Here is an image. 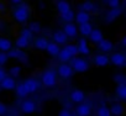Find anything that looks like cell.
<instances>
[{"label": "cell", "instance_id": "1", "mask_svg": "<svg viewBox=\"0 0 126 116\" xmlns=\"http://www.w3.org/2000/svg\"><path fill=\"white\" fill-rule=\"evenodd\" d=\"M42 83L45 87L47 88H53L57 83V75H56V72L52 71V69H48L43 74H42Z\"/></svg>", "mask_w": 126, "mask_h": 116}, {"label": "cell", "instance_id": "2", "mask_svg": "<svg viewBox=\"0 0 126 116\" xmlns=\"http://www.w3.org/2000/svg\"><path fill=\"white\" fill-rule=\"evenodd\" d=\"M14 16H15V20L17 22H25L29 17V8L26 5H21V6L16 8Z\"/></svg>", "mask_w": 126, "mask_h": 116}, {"label": "cell", "instance_id": "3", "mask_svg": "<svg viewBox=\"0 0 126 116\" xmlns=\"http://www.w3.org/2000/svg\"><path fill=\"white\" fill-rule=\"evenodd\" d=\"M72 69L78 72V73H84L89 69V63L85 59H83V58H76V59L73 61Z\"/></svg>", "mask_w": 126, "mask_h": 116}, {"label": "cell", "instance_id": "4", "mask_svg": "<svg viewBox=\"0 0 126 116\" xmlns=\"http://www.w3.org/2000/svg\"><path fill=\"white\" fill-rule=\"evenodd\" d=\"M22 84H24V87L26 88V90H27L29 94H30V93H35V91H37V90L40 89V82H38L37 79H35V78H29V79H26Z\"/></svg>", "mask_w": 126, "mask_h": 116}, {"label": "cell", "instance_id": "5", "mask_svg": "<svg viewBox=\"0 0 126 116\" xmlns=\"http://www.w3.org/2000/svg\"><path fill=\"white\" fill-rule=\"evenodd\" d=\"M109 61H111V63L114 66H116V67H124L125 63H126V57L122 53H114L110 57Z\"/></svg>", "mask_w": 126, "mask_h": 116}, {"label": "cell", "instance_id": "6", "mask_svg": "<svg viewBox=\"0 0 126 116\" xmlns=\"http://www.w3.org/2000/svg\"><path fill=\"white\" fill-rule=\"evenodd\" d=\"M58 74L62 77V78H69L72 77L73 74V69H72V66H68V64H62L58 67Z\"/></svg>", "mask_w": 126, "mask_h": 116}, {"label": "cell", "instance_id": "7", "mask_svg": "<svg viewBox=\"0 0 126 116\" xmlns=\"http://www.w3.org/2000/svg\"><path fill=\"white\" fill-rule=\"evenodd\" d=\"M36 109H37L36 104L33 101H31V100H26L21 105V110H22L24 114H32V112L36 111Z\"/></svg>", "mask_w": 126, "mask_h": 116}, {"label": "cell", "instance_id": "8", "mask_svg": "<svg viewBox=\"0 0 126 116\" xmlns=\"http://www.w3.org/2000/svg\"><path fill=\"white\" fill-rule=\"evenodd\" d=\"M77 26L74 24H66L64 27H63V33H64L67 37H76L77 36Z\"/></svg>", "mask_w": 126, "mask_h": 116}, {"label": "cell", "instance_id": "9", "mask_svg": "<svg viewBox=\"0 0 126 116\" xmlns=\"http://www.w3.org/2000/svg\"><path fill=\"white\" fill-rule=\"evenodd\" d=\"M90 112H92V109H90V106L88 104H80L76 109L77 116H89Z\"/></svg>", "mask_w": 126, "mask_h": 116}, {"label": "cell", "instance_id": "10", "mask_svg": "<svg viewBox=\"0 0 126 116\" xmlns=\"http://www.w3.org/2000/svg\"><path fill=\"white\" fill-rule=\"evenodd\" d=\"M0 87H1L4 90H13L16 87V82H15V79H13L10 77H6L1 83H0Z\"/></svg>", "mask_w": 126, "mask_h": 116}, {"label": "cell", "instance_id": "11", "mask_svg": "<svg viewBox=\"0 0 126 116\" xmlns=\"http://www.w3.org/2000/svg\"><path fill=\"white\" fill-rule=\"evenodd\" d=\"M109 57H106L105 54H96L94 57V63L98 66V67H105L109 64Z\"/></svg>", "mask_w": 126, "mask_h": 116}, {"label": "cell", "instance_id": "12", "mask_svg": "<svg viewBox=\"0 0 126 116\" xmlns=\"http://www.w3.org/2000/svg\"><path fill=\"white\" fill-rule=\"evenodd\" d=\"M74 20L79 24V25H83V24H88L89 20H90V16L88 13H84V11H79L76 16H74Z\"/></svg>", "mask_w": 126, "mask_h": 116}, {"label": "cell", "instance_id": "13", "mask_svg": "<svg viewBox=\"0 0 126 116\" xmlns=\"http://www.w3.org/2000/svg\"><path fill=\"white\" fill-rule=\"evenodd\" d=\"M89 38H90L92 42H94V43H99L100 41L104 40V37H103V32H101L99 29H95V30H93V31L90 32Z\"/></svg>", "mask_w": 126, "mask_h": 116}, {"label": "cell", "instance_id": "14", "mask_svg": "<svg viewBox=\"0 0 126 116\" xmlns=\"http://www.w3.org/2000/svg\"><path fill=\"white\" fill-rule=\"evenodd\" d=\"M71 99H72V101H74V102H82V101H84V99H85V94H84L82 90L76 89V90L72 91Z\"/></svg>", "mask_w": 126, "mask_h": 116}, {"label": "cell", "instance_id": "15", "mask_svg": "<svg viewBox=\"0 0 126 116\" xmlns=\"http://www.w3.org/2000/svg\"><path fill=\"white\" fill-rule=\"evenodd\" d=\"M53 40H54V43L56 44H63V43H66L67 42V36L63 33L62 31H56L53 33Z\"/></svg>", "mask_w": 126, "mask_h": 116}, {"label": "cell", "instance_id": "16", "mask_svg": "<svg viewBox=\"0 0 126 116\" xmlns=\"http://www.w3.org/2000/svg\"><path fill=\"white\" fill-rule=\"evenodd\" d=\"M10 49H11V41L4 37H0V51L5 53V52H9Z\"/></svg>", "mask_w": 126, "mask_h": 116}, {"label": "cell", "instance_id": "17", "mask_svg": "<svg viewBox=\"0 0 126 116\" xmlns=\"http://www.w3.org/2000/svg\"><path fill=\"white\" fill-rule=\"evenodd\" d=\"M98 47H99V49H101V51H104V52H110L114 46H112V42H111V41L104 38L103 41H100V42L98 43Z\"/></svg>", "mask_w": 126, "mask_h": 116}, {"label": "cell", "instance_id": "18", "mask_svg": "<svg viewBox=\"0 0 126 116\" xmlns=\"http://www.w3.org/2000/svg\"><path fill=\"white\" fill-rule=\"evenodd\" d=\"M120 14H121V10H120V9H111V10L106 14V16H105L106 22H111V21H114L116 17L120 16Z\"/></svg>", "mask_w": 126, "mask_h": 116}, {"label": "cell", "instance_id": "19", "mask_svg": "<svg viewBox=\"0 0 126 116\" xmlns=\"http://www.w3.org/2000/svg\"><path fill=\"white\" fill-rule=\"evenodd\" d=\"M109 111H110V114L111 115H115V116H120V115H122L124 114V106L121 105V104H112L111 105V107L109 109Z\"/></svg>", "mask_w": 126, "mask_h": 116}, {"label": "cell", "instance_id": "20", "mask_svg": "<svg viewBox=\"0 0 126 116\" xmlns=\"http://www.w3.org/2000/svg\"><path fill=\"white\" fill-rule=\"evenodd\" d=\"M78 52L82 54H89V48H88V43L85 38H80L79 43H78Z\"/></svg>", "mask_w": 126, "mask_h": 116}, {"label": "cell", "instance_id": "21", "mask_svg": "<svg viewBox=\"0 0 126 116\" xmlns=\"http://www.w3.org/2000/svg\"><path fill=\"white\" fill-rule=\"evenodd\" d=\"M57 9H58V13L62 15V14H66L67 11L71 10V5L67 1H58L57 3Z\"/></svg>", "mask_w": 126, "mask_h": 116}, {"label": "cell", "instance_id": "22", "mask_svg": "<svg viewBox=\"0 0 126 116\" xmlns=\"http://www.w3.org/2000/svg\"><path fill=\"white\" fill-rule=\"evenodd\" d=\"M116 95L121 100L126 99V84H117V87H116Z\"/></svg>", "mask_w": 126, "mask_h": 116}, {"label": "cell", "instance_id": "23", "mask_svg": "<svg viewBox=\"0 0 126 116\" xmlns=\"http://www.w3.org/2000/svg\"><path fill=\"white\" fill-rule=\"evenodd\" d=\"M92 31H93V27H92V25H90L89 22H88V24L79 25V32H80L83 36H89Z\"/></svg>", "mask_w": 126, "mask_h": 116}, {"label": "cell", "instance_id": "24", "mask_svg": "<svg viewBox=\"0 0 126 116\" xmlns=\"http://www.w3.org/2000/svg\"><path fill=\"white\" fill-rule=\"evenodd\" d=\"M46 51H47L51 56H58V53H59L61 49H59L58 44H56V43H48Z\"/></svg>", "mask_w": 126, "mask_h": 116}, {"label": "cell", "instance_id": "25", "mask_svg": "<svg viewBox=\"0 0 126 116\" xmlns=\"http://www.w3.org/2000/svg\"><path fill=\"white\" fill-rule=\"evenodd\" d=\"M15 90H16V95L20 96V98H25V96H27V94H29L27 90H26V88L24 87L22 83L17 84V85L15 87Z\"/></svg>", "mask_w": 126, "mask_h": 116}, {"label": "cell", "instance_id": "26", "mask_svg": "<svg viewBox=\"0 0 126 116\" xmlns=\"http://www.w3.org/2000/svg\"><path fill=\"white\" fill-rule=\"evenodd\" d=\"M16 46H17V49H24V48H26V47L29 46V41H27L26 38L19 36V37L16 38Z\"/></svg>", "mask_w": 126, "mask_h": 116}, {"label": "cell", "instance_id": "27", "mask_svg": "<svg viewBox=\"0 0 126 116\" xmlns=\"http://www.w3.org/2000/svg\"><path fill=\"white\" fill-rule=\"evenodd\" d=\"M47 44H48V42H47V40L43 38V37L37 38L36 42H35V46H36V48H38V49H46V48H47Z\"/></svg>", "mask_w": 126, "mask_h": 116}, {"label": "cell", "instance_id": "28", "mask_svg": "<svg viewBox=\"0 0 126 116\" xmlns=\"http://www.w3.org/2000/svg\"><path fill=\"white\" fill-rule=\"evenodd\" d=\"M58 58H59V59L62 61V62H67V61H69L71 59V54L64 49V48H63V49H61L59 51V53H58Z\"/></svg>", "mask_w": 126, "mask_h": 116}, {"label": "cell", "instance_id": "29", "mask_svg": "<svg viewBox=\"0 0 126 116\" xmlns=\"http://www.w3.org/2000/svg\"><path fill=\"white\" fill-rule=\"evenodd\" d=\"M64 49L71 54V57H74V56H77L79 52H78V47L77 46H74V44H67L66 47H64Z\"/></svg>", "mask_w": 126, "mask_h": 116}, {"label": "cell", "instance_id": "30", "mask_svg": "<svg viewBox=\"0 0 126 116\" xmlns=\"http://www.w3.org/2000/svg\"><path fill=\"white\" fill-rule=\"evenodd\" d=\"M80 9H82V11H84V13H89V11H93V10L95 9V6H94L93 3L87 1V3H84V4L80 6Z\"/></svg>", "mask_w": 126, "mask_h": 116}, {"label": "cell", "instance_id": "31", "mask_svg": "<svg viewBox=\"0 0 126 116\" xmlns=\"http://www.w3.org/2000/svg\"><path fill=\"white\" fill-rule=\"evenodd\" d=\"M29 30L31 31V33H38L41 31V25L38 22H31L29 26Z\"/></svg>", "mask_w": 126, "mask_h": 116}, {"label": "cell", "instance_id": "32", "mask_svg": "<svg viewBox=\"0 0 126 116\" xmlns=\"http://www.w3.org/2000/svg\"><path fill=\"white\" fill-rule=\"evenodd\" d=\"M98 116H111V114L109 111V107H106L105 105H101L98 110Z\"/></svg>", "mask_w": 126, "mask_h": 116}, {"label": "cell", "instance_id": "33", "mask_svg": "<svg viewBox=\"0 0 126 116\" xmlns=\"http://www.w3.org/2000/svg\"><path fill=\"white\" fill-rule=\"evenodd\" d=\"M61 17H62V20H64V21H72V20H74V13L72 11V10H69V11H67L66 14H62L61 15Z\"/></svg>", "mask_w": 126, "mask_h": 116}, {"label": "cell", "instance_id": "34", "mask_svg": "<svg viewBox=\"0 0 126 116\" xmlns=\"http://www.w3.org/2000/svg\"><path fill=\"white\" fill-rule=\"evenodd\" d=\"M20 72H21V67H19V66L13 67V68L10 69V75L13 77V79H14V78H17L19 74H20Z\"/></svg>", "mask_w": 126, "mask_h": 116}, {"label": "cell", "instance_id": "35", "mask_svg": "<svg viewBox=\"0 0 126 116\" xmlns=\"http://www.w3.org/2000/svg\"><path fill=\"white\" fill-rule=\"evenodd\" d=\"M21 37H24V38H26L27 41H30L31 38H32V33H31V31L29 30V29H24L22 31H21V35H20Z\"/></svg>", "mask_w": 126, "mask_h": 116}, {"label": "cell", "instance_id": "36", "mask_svg": "<svg viewBox=\"0 0 126 116\" xmlns=\"http://www.w3.org/2000/svg\"><path fill=\"white\" fill-rule=\"evenodd\" d=\"M9 52H10V54H9L10 57H24V53L20 49H10Z\"/></svg>", "mask_w": 126, "mask_h": 116}, {"label": "cell", "instance_id": "37", "mask_svg": "<svg viewBox=\"0 0 126 116\" xmlns=\"http://www.w3.org/2000/svg\"><path fill=\"white\" fill-rule=\"evenodd\" d=\"M108 5H109L111 9H119L120 1H119V0H110V1H108Z\"/></svg>", "mask_w": 126, "mask_h": 116}, {"label": "cell", "instance_id": "38", "mask_svg": "<svg viewBox=\"0 0 126 116\" xmlns=\"http://www.w3.org/2000/svg\"><path fill=\"white\" fill-rule=\"evenodd\" d=\"M8 54L6 53H0V66H3V64H5L6 63V61H8Z\"/></svg>", "mask_w": 126, "mask_h": 116}, {"label": "cell", "instance_id": "39", "mask_svg": "<svg viewBox=\"0 0 126 116\" xmlns=\"http://www.w3.org/2000/svg\"><path fill=\"white\" fill-rule=\"evenodd\" d=\"M6 111H8L6 105L3 104V102H0V116H4V115L6 114Z\"/></svg>", "mask_w": 126, "mask_h": 116}, {"label": "cell", "instance_id": "40", "mask_svg": "<svg viewBox=\"0 0 126 116\" xmlns=\"http://www.w3.org/2000/svg\"><path fill=\"white\" fill-rule=\"evenodd\" d=\"M124 78H125L124 75H116V77H115V80H116V82H117L119 84H126V83H125V79H124Z\"/></svg>", "mask_w": 126, "mask_h": 116}, {"label": "cell", "instance_id": "41", "mask_svg": "<svg viewBox=\"0 0 126 116\" xmlns=\"http://www.w3.org/2000/svg\"><path fill=\"white\" fill-rule=\"evenodd\" d=\"M5 78H6V72H5L4 69L0 68V83H1V82H3Z\"/></svg>", "mask_w": 126, "mask_h": 116}, {"label": "cell", "instance_id": "42", "mask_svg": "<svg viewBox=\"0 0 126 116\" xmlns=\"http://www.w3.org/2000/svg\"><path fill=\"white\" fill-rule=\"evenodd\" d=\"M71 115V112L68 111V110H66V109H63L61 112H59V115L58 116H69Z\"/></svg>", "mask_w": 126, "mask_h": 116}, {"label": "cell", "instance_id": "43", "mask_svg": "<svg viewBox=\"0 0 126 116\" xmlns=\"http://www.w3.org/2000/svg\"><path fill=\"white\" fill-rule=\"evenodd\" d=\"M69 116H74V115H72V114H71V115H69Z\"/></svg>", "mask_w": 126, "mask_h": 116}]
</instances>
